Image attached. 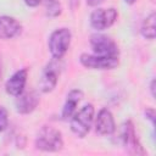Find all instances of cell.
<instances>
[{
    "label": "cell",
    "mask_w": 156,
    "mask_h": 156,
    "mask_svg": "<svg viewBox=\"0 0 156 156\" xmlns=\"http://www.w3.org/2000/svg\"><path fill=\"white\" fill-rule=\"evenodd\" d=\"M45 10L49 17H57L61 13V5L57 0H45Z\"/></svg>",
    "instance_id": "15"
},
{
    "label": "cell",
    "mask_w": 156,
    "mask_h": 156,
    "mask_svg": "<svg viewBox=\"0 0 156 156\" xmlns=\"http://www.w3.org/2000/svg\"><path fill=\"white\" fill-rule=\"evenodd\" d=\"M150 91H151V96L155 98V79H152L150 83Z\"/></svg>",
    "instance_id": "20"
},
{
    "label": "cell",
    "mask_w": 156,
    "mask_h": 156,
    "mask_svg": "<svg viewBox=\"0 0 156 156\" xmlns=\"http://www.w3.org/2000/svg\"><path fill=\"white\" fill-rule=\"evenodd\" d=\"M145 117L147 119H150V122L154 127L155 126V110L154 108H146L145 110Z\"/></svg>",
    "instance_id": "17"
},
{
    "label": "cell",
    "mask_w": 156,
    "mask_h": 156,
    "mask_svg": "<svg viewBox=\"0 0 156 156\" xmlns=\"http://www.w3.org/2000/svg\"><path fill=\"white\" fill-rule=\"evenodd\" d=\"M140 32L145 39H149V40L155 39V35H156V15H155V12H151L143 21Z\"/></svg>",
    "instance_id": "14"
},
{
    "label": "cell",
    "mask_w": 156,
    "mask_h": 156,
    "mask_svg": "<svg viewBox=\"0 0 156 156\" xmlns=\"http://www.w3.org/2000/svg\"><path fill=\"white\" fill-rule=\"evenodd\" d=\"M38 104H39V94L34 90L23 91L22 94L16 96V101H15L16 111L22 115H28L32 111H34Z\"/></svg>",
    "instance_id": "10"
},
{
    "label": "cell",
    "mask_w": 156,
    "mask_h": 156,
    "mask_svg": "<svg viewBox=\"0 0 156 156\" xmlns=\"http://www.w3.org/2000/svg\"><path fill=\"white\" fill-rule=\"evenodd\" d=\"M121 139L122 144L126 147V150L132 154V155H144L145 150L143 149L138 135L135 133V128L132 121H126L122 127V133H121Z\"/></svg>",
    "instance_id": "6"
},
{
    "label": "cell",
    "mask_w": 156,
    "mask_h": 156,
    "mask_svg": "<svg viewBox=\"0 0 156 156\" xmlns=\"http://www.w3.org/2000/svg\"><path fill=\"white\" fill-rule=\"evenodd\" d=\"M135 1H136V0H124V2L128 4V5H133Z\"/></svg>",
    "instance_id": "21"
},
{
    "label": "cell",
    "mask_w": 156,
    "mask_h": 156,
    "mask_svg": "<svg viewBox=\"0 0 156 156\" xmlns=\"http://www.w3.org/2000/svg\"><path fill=\"white\" fill-rule=\"evenodd\" d=\"M118 12L113 7L96 9L90 15V24L96 30H105L116 22Z\"/></svg>",
    "instance_id": "7"
},
{
    "label": "cell",
    "mask_w": 156,
    "mask_h": 156,
    "mask_svg": "<svg viewBox=\"0 0 156 156\" xmlns=\"http://www.w3.org/2000/svg\"><path fill=\"white\" fill-rule=\"evenodd\" d=\"M60 76V66L56 61H51L44 68L40 80H39V89L41 93H50L55 89Z\"/></svg>",
    "instance_id": "8"
},
{
    "label": "cell",
    "mask_w": 156,
    "mask_h": 156,
    "mask_svg": "<svg viewBox=\"0 0 156 156\" xmlns=\"http://www.w3.org/2000/svg\"><path fill=\"white\" fill-rule=\"evenodd\" d=\"M27 77H28V69L27 68H21L16 71L6 82L5 84V90L9 95L11 96H18L24 91V87L27 83Z\"/></svg>",
    "instance_id": "9"
},
{
    "label": "cell",
    "mask_w": 156,
    "mask_h": 156,
    "mask_svg": "<svg viewBox=\"0 0 156 156\" xmlns=\"http://www.w3.org/2000/svg\"><path fill=\"white\" fill-rule=\"evenodd\" d=\"M95 130L100 135H111L116 130V123L112 112L108 108H101L95 118Z\"/></svg>",
    "instance_id": "11"
},
{
    "label": "cell",
    "mask_w": 156,
    "mask_h": 156,
    "mask_svg": "<svg viewBox=\"0 0 156 156\" xmlns=\"http://www.w3.org/2000/svg\"><path fill=\"white\" fill-rule=\"evenodd\" d=\"M83 96H84V94L80 89H72L67 94L66 101H65V105H63L62 112H61L62 119H69L72 117V115L76 112L78 104L82 101Z\"/></svg>",
    "instance_id": "12"
},
{
    "label": "cell",
    "mask_w": 156,
    "mask_h": 156,
    "mask_svg": "<svg viewBox=\"0 0 156 156\" xmlns=\"http://www.w3.org/2000/svg\"><path fill=\"white\" fill-rule=\"evenodd\" d=\"M90 45H91L94 54L96 55L111 56V57H118L119 55L117 44L107 35L99 34V33L93 34L90 37Z\"/></svg>",
    "instance_id": "5"
},
{
    "label": "cell",
    "mask_w": 156,
    "mask_h": 156,
    "mask_svg": "<svg viewBox=\"0 0 156 156\" xmlns=\"http://www.w3.org/2000/svg\"><path fill=\"white\" fill-rule=\"evenodd\" d=\"M94 106L91 104L84 105L80 110L76 111L69 118V126L72 133L78 138H84L89 132L94 122Z\"/></svg>",
    "instance_id": "2"
},
{
    "label": "cell",
    "mask_w": 156,
    "mask_h": 156,
    "mask_svg": "<svg viewBox=\"0 0 156 156\" xmlns=\"http://www.w3.org/2000/svg\"><path fill=\"white\" fill-rule=\"evenodd\" d=\"M80 63L85 68L90 69H113L118 66L119 58L118 57H111V56H101L96 54H82L79 57Z\"/></svg>",
    "instance_id": "4"
},
{
    "label": "cell",
    "mask_w": 156,
    "mask_h": 156,
    "mask_svg": "<svg viewBox=\"0 0 156 156\" xmlns=\"http://www.w3.org/2000/svg\"><path fill=\"white\" fill-rule=\"evenodd\" d=\"M85 1H87V4H88L89 6L95 7V6H99L100 4H102L105 0H85Z\"/></svg>",
    "instance_id": "19"
},
{
    "label": "cell",
    "mask_w": 156,
    "mask_h": 156,
    "mask_svg": "<svg viewBox=\"0 0 156 156\" xmlns=\"http://www.w3.org/2000/svg\"><path fill=\"white\" fill-rule=\"evenodd\" d=\"M9 126V115L7 110L4 106H0V133L4 132Z\"/></svg>",
    "instance_id": "16"
},
{
    "label": "cell",
    "mask_w": 156,
    "mask_h": 156,
    "mask_svg": "<svg viewBox=\"0 0 156 156\" xmlns=\"http://www.w3.org/2000/svg\"><path fill=\"white\" fill-rule=\"evenodd\" d=\"M35 147L41 151L56 152L63 147L61 132L51 126H43L35 138Z\"/></svg>",
    "instance_id": "1"
},
{
    "label": "cell",
    "mask_w": 156,
    "mask_h": 156,
    "mask_svg": "<svg viewBox=\"0 0 156 156\" xmlns=\"http://www.w3.org/2000/svg\"><path fill=\"white\" fill-rule=\"evenodd\" d=\"M72 34L68 28L55 29L49 37V50L54 58H62L71 44Z\"/></svg>",
    "instance_id": "3"
},
{
    "label": "cell",
    "mask_w": 156,
    "mask_h": 156,
    "mask_svg": "<svg viewBox=\"0 0 156 156\" xmlns=\"http://www.w3.org/2000/svg\"><path fill=\"white\" fill-rule=\"evenodd\" d=\"M24 2H26V5L29 6V7H35V6H38L39 4H41L43 0H24Z\"/></svg>",
    "instance_id": "18"
},
{
    "label": "cell",
    "mask_w": 156,
    "mask_h": 156,
    "mask_svg": "<svg viewBox=\"0 0 156 156\" xmlns=\"http://www.w3.org/2000/svg\"><path fill=\"white\" fill-rule=\"evenodd\" d=\"M21 23L11 16H0V39H11L20 34Z\"/></svg>",
    "instance_id": "13"
}]
</instances>
